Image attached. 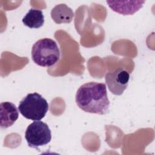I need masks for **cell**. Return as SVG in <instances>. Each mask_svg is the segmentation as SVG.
Masks as SVG:
<instances>
[{"label": "cell", "instance_id": "obj_1", "mask_svg": "<svg viewBox=\"0 0 155 155\" xmlns=\"http://www.w3.org/2000/svg\"><path fill=\"white\" fill-rule=\"evenodd\" d=\"M75 100L77 105L87 113L102 115L109 110L110 101L103 83L90 82L82 85L77 90Z\"/></svg>", "mask_w": 155, "mask_h": 155}, {"label": "cell", "instance_id": "obj_2", "mask_svg": "<svg viewBox=\"0 0 155 155\" xmlns=\"http://www.w3.org/2000/svg\"><path fill=\"white\" fill-rule=\"evenodd\" d=\"M33 61L41 67H51L60 58V51L56 42L50 38L37 41L31 49Z\"/></svg>", "mask_w": 155, "mask_h": 155}, {"label": "cell", "instance_id": "obj_3", "mask_svg": "<svg viewBox=\"0 0 155 155\" xmlns=\"http://www.w3.org/2000/svg\"><path fill=\"white\" fill-rule=\"evenodd\" d=\"M18 110L27 119L41 120L48 111V104L40 94L32 93L28 94L19 102Z\"/></svg>", "mask_w": 155, "mask_h": 155}, {"label": "cell", "instance_id": "obj_4", "mask_svg": "<svg viewBox=\"0 0 155 155\" xmlns=\"http://www.w3.org/2000/svg\"><path fill=\"white\" fill-rule=\"evenodd\" d=\"M25 139L28 145L38 148L48 144L51 139V133L48 125L40 120H35L27 128Z\"/></svg>", "mask_w": 155, "mask_h": 155}, {"label": "cell", "instance_id": "obj_5", "mask_svg": "<svg viewBox=\"0 0 155 155\" xmlns=\"http://www.w3.org/2000/svg\"><path fill=\"white\" fill-rule=\"evenodd\" d=\"M129 79V73L122 68L110 71L105 76V82L109 90L117 96L123 94L128 87Z\"/></svg>", "mask_w": 155, "mask_h": 155}, {"label": "cell", "instance_id": "obj_6", "mask_svg": "<svg viewBox=\"0 0 155 155\" xmlns=\"http://www.w3.org/2000/svg\"><path fill=\"white\" fill-rule=\"evenodd\" d=\"M145 1H107L109 7L119 14L123 15H132L140 9Z\"/></svg>", "mask_w": 155, "mask_h": 155}, {"label": "cell", "instance_id": "obj_7", "mask_svg": "<svg viewBox=\"0 0 155 155\" xmlns=\"http://www.w3.org/2000/svg\"><path fill=\"white\" fill-rule=\"evenodd\" d=\"M19 111L16 105L10 102L0 104V125L1 128L11 127L18 119Z\"/></svg>", "mask_w": 155, "mask_h": 155}, {"label": "cell", "instance_id": "obj_8", "mask_svg": "<svg viewBox=\"0 0 155 155\" xmlns=\"http://www.w3.org/2000/svg\"><path fill=\"white\" fill-rule=\"evenodd\" d=\"M51 17L54 22L58 24L70 23L73 19L74 13L72 9L66 4H60L52 8Z\"/></svg>", "mask_w": 155, "mask_h": 155}, {"label": "cell", "instance_id": "obj_9", "mask_svg": "<svg viewBox=\"0 0 155 155\" xmlns=\"http://www.w3.org/2000/svg\"><path fill=\"white\" fill-rule=\"evenodd\" d=\"M24 25L30 28H39L44 23V16L41 10L31 8L22 19Z\"/></svg>", "mask_w": 155, "mask_h": 155}]
</instances>
